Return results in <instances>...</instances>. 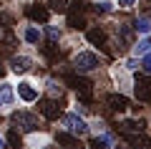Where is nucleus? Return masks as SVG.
<instances>
[{"instance_id":"nucleus-1","label":"nucleus","mask_w":151,"mask_h":149,"mask_svg":"<svg viewBox=\"0 0 151 149\" xmlns=\"http://www.w3.org/2000/svg\"><path fill=\"white\" fill-rule=\"evenodd\" d=\"M10 121L15 124L13 129H18L20 134H35L43 129V121H40V116L33 111H25V109H20V111H13L10 114Z\"/></svg>"},{"instance_id":"nucleus-2","label":"nucleus","mask_w":151,"mask_h":149,"mask_svg":"<svg viewBox=\"0 0 151 149\" xmlns=\"http://www.w3.org/2000/svg\"><path fill=\"white\" fill-rule=\"evenodd\" d=\"M60 124H63V132L73 134V137H86L91 132V124L86 121L83 116H78L76 111H68V114H60Z\"/></svg>"},{"instance_id":"nucleus-3","label":"nucleus","mask_w":151,"mask_h":149,"mask_svg":"<svg viewBox=\"0 0 151 149\" xmlns=\"http://www.w3.org/2000/svg\"><path fill=\"white\" fill-rule=\"evenodd\" d=\"M101 68V58H98V53H93V51H78V53L73 56V71L76 73H91V71Z\"/></svg>"},{"instance_id":"nucleus-4","label":"nucleus","mask_w":151,"mask_h":149,"mask_svg":"<svg viewBox=\"0 0 151 149\" xmlns=\"http://www.w3.org/2000/svg\"><path fill=\"white\" fill-rule=\"evenodd\" d=\"M15 99H20L23 104H35L38 99H40V89H38V84H33L30 78H23V81H18V86H15Z\"/></svg>"},{"instance_id":"nucleus-5","label":"nucleus","mask_w":151,"mask_h":149,"mask_svg":"<svg viewBox=\"0 0 151 149\" xmlns=\"http://www.w3.org/2000/svg\"><path fill=\"white\" fill-rule=\"evenodd\" d=\"M8 66H10V73L25 76V73H30V71H33L35 61H33V56H28V53H13L10 61H8Z\"/></svg>"},{"instance_id":"nucleus-6","label":"nucleus","mask_w":151,"mask_h":149,"mask_svg":"<svg viewBox=\"0 0 151 149\" xmlns=\"http://www.w3.org/2000/svg\"><path fill=\"white\" fill-rule=\"evenodd\" d=\"M38 111H40V116L48 119V121H55V119L60 116V104L58 99H38Z\"/></svg>"},{"instance_id":"nucleus-7","label":"nucleus","mask_w":151,"mask_h":149,"mask_svg":"<svg viewBox=\"0 0 151 149\" xmlns=\"http://www.w3.org/2000/svg\"><path fill=\"white\" fill-rule=\"evenodd\" d=\"M20 41L25 46H40L43 43V31L35 25V23H25L20 28Z\"/></svg>"},{"instance_id":"nucleus-8","label":"nucleus","mask_w":151,"mask_h":149,"mask_svg":"<svg viewBox=\"0 0 151 149\" xmlns=\"http://www.w3.org/2000/svg\"><path fill=\"white\" fill-rule=\"evenodd\" d=\"M0 106L3 109L15 106V86L10 81H0Z\"/></svg>"},{"instance_id":"nucleus-9","label":"nucleus","mask_w":151,"mask_h":149,"mask_svg":"<svg viewBox=\"0 0 151 149\" xmlns=\"http://www.w3.org/2000/svg\"><path fill=\"white\" fill-rule=\"evenodd\" d=\"M131 43H134V28L126 25V23H121V25L116 28V46H119V51H124Z\"/></svg>"},{"instance_id":"nucleus-10","label":"nucleus","mask_w":151,"mask_h":149,"mask_svg":"<svg viewBox=\"0 0 151 149\" xmlns=\"http://www.w3.org/2000/svg\"><path fill=\"white\" fill-rule=\"evenodd\" d=\"M25 15L30 18V23H48L50 10H48L45 5H38V3H33V5L25 8Z\"/></svg>"},{"instance_id":"nucleus-11","label":"nucleus","mask_w":151,"mask_h":149,"mask_svg":"<svg viewBox=\"0 0 151 149\" xmlns=\"http://www.w3.org/2000/svg\"><path fill=\"white\" fill-rule=\"evenodd\" d=\"M131 86H134V94H136V99H139V101H151V84H149V78L139 76Z\"/></svg>"},{"instance_id":"nucleus-12","label":"nucleus","mask_w":151,"mask_h":149,"mask_svg":"<svg viewBox=\"0 0 151 149\" xmlns=\"http://www.w3.org/2000/svg\"><path fill=\"white\" fill-rule=\"evenodd\" d=\"M106 104H108L111 111H126V109H129V99H126L124 94H108Z\"/></svg>"},{"instance_id":"nucleus-13","label":"nucleus","mask_w":151,"mask_h":149,"mask_svg":"<svg viewBox=\"0 0 151 149\" xmlns=\"http://www.w3.org/2000/svg\"><path fill=\"white\" fill-rule=\"evenodd\" d=\"M55 142H58L63 149H81L78 137H73V134H68V132H58L55 134Z\"/></svg>"},{"instance_id":"nucleus-14","label":"nucleus","mask_w":151,"mask_h":149,"mask_svg":"<svg viewBox=\"0 0 151 149\" xmlns=\"http://www.w3.org/2000/svg\"><path fill=\"white\" fill-rule=\"evenodd\" d=\"M131 28H134V33H139V36H151V18H146V15L136 18Z\"/></svg>"},{"instance_id":"nucleus-15","label":"nucleus","mask_w":151,"mask_h":149,"mask_svg":"<svg viewBox=\"0 0 151 149\" xmlns=\"http://www.w3.org/2000/svg\"><path fill=\"white\" fill-rule=\"evenodd\" d=\"M86 38L93 43V46H106V41H108V36H106L103 28H91V31L86 33Z\"/></svg>"},{"instance_id":"nucleus-16","label":"nucleus","mask_w":151,"mask_h":149,"mask_svg":"<svg viewBox=\"0 0 151 149\" xmlns=\"http://www.w3.org/2000/svg\"><path fill=\"white\" fill-rule=\"evenodd\" d=\"M91 149H113V139L108 134H101V137L91 139Z\"/></svg>"},{"instance_id":"nucleus-17","label":"nucleus","mask_w":151,"mask_h":149,"mask_svg":"<svg viewBox=\"0 0 151 149\" xmlns=\"http://www.w3.org/2000/svg\"><path fill=\"white\" fill-rule=\"evenodd\" d=\"M129 147L131 149H151V142L144 134H134V137H129Z\"/></svg>"},{"instance_id":"nucleus-18","label":"nucleus","mask_w":151,"mask_h":149,"mask_svg":"<svg viewBox=\"0 0 151 149\" xmlns=\"http://www.w3.org/2000/svg\"><path fill=\"white\" fill-rule=\"evenodd\" d=\"M45 8L50 13H68V0H45Z\"/></svg>"},{"instance_id":"nucleus-19","label":"nucleus","mask_w":151,"mask_h":149,"mask_svg":"<svg viewBox=\"0 0 151 149\" xmlns=\"http://www.w3.org/2000/svg\"><path fill=\"white\" fill-rule=\"evenodd\" d=\"M5 144H8V149H20V147H23L20 132H15V129H10V132H8V137H5Z\"/></svg>"},{"instance_id":"nucleus-20","label":"nucleus","mask_w":151,"mask_h":149,"mask_svg":"<svg viewBox=\"0 0 151 149\" xmlns=\"http://www.w3.org/2000/svg\"><path fill=\"white\" fill-rule=\"evenodd\" d=\"M121 129H124V132H131V134H141V132H144V121H136V119H126V121L121 124Z\"/></svg>"},{"instance_id":"nucleus-21","label":"nucleus","mask_w":151,"mask_h":149,"mask_svg":"<svg viewBox=\"0 0 151 149\" xmlns=\"http://www.w3.org/2000/svg\"><path fill=\"white\" fill-rule=\"evenodd\" d=\"M45 89H48V94L53 96V99H55V96H63V86H60L58 81H53V78L45 81Z\"/></svg>"},{"instance_id":"nucleus-22","label":"nucleus","mask_w":151,"mask_h":149,"mask_svg":"<svg viewBox=\"0 0 151 149\" xmlns=\"http://www.w3.org/2000/svg\"><path fill=\"white\" fill-rule=\"evenodd\" d=\"M43 38H48L50 43H58V41H60V28H58V25H48Z\"/></svg>"},{"instance_id":"nucleus-23","label":"nucleus","mask_w":151,"mask_h":149,"mask_svg":"<svg viewBox=\"0 0 151 149\" xmlns=\"http://www.w3.org/2000/svg\"><path fill=\"white\" fill-rule=\"evenodd\" d=\"M136 56H144V53H151V38H144V41L136 43Z\"/></svg>"},{"instance_id":"nucleus-24","label":"nucleus","mask_w":151,"mask_h":149,"mask_svg":"<svg viewBox=\"0 0 151 149\" xmlns=\"http://www.w3.org/2000/svg\"><path fill=\"white\" fill-rule=\"evenodd\" d=\"M139 66H141V71H144V73H149V76H151V53H144V56H141Z\"/></svg>"},{"instance_id":"nucleus-25","label":"nucleus","mask_w":151,"mask_h":149,"mask_svg":"<svg viewBox=\"0 0 151 149\" xmlns=\"http://www.w3.org/2000/svg\"><path fill=\"white\" fill-rule=\"evenodd\" d=\"M96 10H101V13H111V10H113V3H111V0H101V3H96Z\"/></svg>"},{"instance_id":"nucleus-26","label":"nucleus","mask_w":151,"mask_h":149,"mask_svg":"<svg viewBox=\"0 0 151 149\" xmlns=\"http://www.w3.org/2000/svg\"><path fill=\"white\" fill-rule=\"evenodd\" d=\"M124 68H126V71H134V68H139V61H136V58H129V61L124 63Z\"/></svg>"},{"instance_id":"nucleus-27","label":"nucleus","mask_w":151,"mask_h":149,"mask_svg":"<svg viewBox=\"0 0 151 149\" xmlns=\"http://www.w3.org/2000/svg\"><path fill=\"white\" fill-rule=\"evenodd\" d=\"M116 3H119L121 8H134L136 5V0H116Z\"/></svg>"},{"instance_id":"nucleus-28","label":"nucleus","mask_w":151,"mask_h":149,"mask_svg":"<svg viewBox=\"0 0 151 149\" xmlns=\"http://www.w3.org/2000/svg\"><path fill=\"white\" fill-rule=\"evenodd\" d=\"M0 149H8V144H5V137H0Z\"/></svg>"},{"instance_id":"nucleus-29","label":"nucleus","mask_w":151,"mask_h":149,"mask_svg":"<svg viewBox=\"0 0 151 149\" xmlns=\"http://www.w3.org/2000/svg\"><path fill=\"white\" fill-rule=\"evenodd\" d=\"M5 78V68H3V66H0V81Z\"/></svg>"},{"instance_id":"nucleus-30","label":"nucleus","mask_w":151,"mask_h":149,"mask_svg":"<svg viewBox=\"0 0 151 149\" xmlns=\"http://www.w3.org/2000/svg\"><path fill=\"white\" fill-rule=\"evenodd\" d=\"M40 149H55V147H53V144H43V147H40Z\"/></svg>"}]
</instances>
